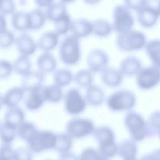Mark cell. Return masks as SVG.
I'll list each match as a JSON object with an SVG mask.
<instances>
[{"label": "cell", "instance_id": "obj_1", "mask_svg": "<svg viewBox=\"0 0 160 160\" xmlns=\"http://www.w3.org/2000/svg\"><path fill=\"white\" fill-rule=\"evenodd\" d=\"M136 98L134 93L127 89H120L110 94L106 99L108 108L113 112L129 111L135 106Z\"/></svg>", "mask_w": 160, "mask_h": 160}, {"label": "cell", "instance_id": "obj_2", "mask_svg": "<svg viewBox=\"0 0 160 160\" xmlns=\"http://www.w3.org/2000/svg\"><path fill=\"white\" fill-rule=\"evenodd\" d=\"M123 122L133 141H140L148 137L147 121L139 114L134 111H128L124 117Z\"/></svg>", "mask_w": 160, "mask_h": 160}, {"label": "cell", "instance_id": "obj_3", "mask_svg": "<svg viewBox=\"0 0 160 160\" xmlns=\"http://www.w3.org/2000/svg\"><path fill=\"white\" fill-rule=\"evenodd\" d=\"M146 42V38L143 33L131 29L118 33L116 39L118 47L126 51L140 49L145 45Z\"/></svg>", "mask_w": 160, "mask_h": 160}, {"label": "cell", "instance_id": "obj_4", "mask_svg": "<svg viewBox=\"0 0 160 160\" xmlns=\"http://www.w3.org/2000/svg\"><path fill=\"white\" fill-rule=\"evenodd\" d=\"M59 53L60 59L64 63L76 64L81 56L79 38L73 34L66 36L60 44Z\"/></svg>", "mask_w": 160, "mask_h": 160}, {"label": "cell", "instance_id": "obj_5", "mask_svg": "<svg viewBox=\"0 0 160 160\" xmlns=\"http://www.w3.org/2000/svg\"><path fill=\"white\" fill-rule=\"evenodd\" d=\"M95 128L93 121L86 118L75 117L70 119L66 126L67 133L72 138H81L93 133Z\"/></svg>", "mask_w": 160, "mask_h": 160}, {"label": "cell", "instance_id": "obj_6", "mask_svg": "<svg viewBox=\"0 0 160 160\" xmlns=\"http://www.w3.org/2000/svg\"><path fill=\"white\" fill-rule=\"evenodd\" d=\"M137 11L140 24L146 27H151L160 16V0H143Z\"/></svg>", "mask_w": 160, "mask_h": 160}, {"label": "cell", "instance_id": "obj_7", "mask_svg": "<svg viewBox=\"0 0 160 160\" xmlns=\"http://www.w3.org/2000/svg\"><path fill=\"white\" fill-rule=\"evenodd\" d=\"M87 103L80 91L73 88L68 90L64 98V106L66 112L69 115L77 116L84 112Z\"/></svg>", "mask_w": 160, "mask_h": 160}, {"label": "cell", "instance_id": "obj_8", "mask_svg": "<svg viewBox=\"0 0 160 160\" xmlns=\"http://www.w3.org/2000/svg\"><path fill=\"white\" fill-rule=\"evenodd\" d=\"M56 134L49 130H38L27 141L30 149L39 152L54 148Z\"/></svg>", "mask_w": 160, "mask_h": 160}, {"label": "cell", "instance_id": "obj_9", "mask_svg": "<svg viewBox=\"0 0 160 160\" xmlns=\"http://www.w3.org/2000/svg\"><path fill=\"white\" fill-rule=\"evenodd\" d=\"M160 82V69L152 65L141 69L137 74L136 82L140 89L147 90Z\"/></svg>", "mask_w": 160, "mask_h": 160}, {"label": "cell", "instance_id": "obj_10", "mask_svg": "<svg viewBox=\"0 0 160 160\" xmlns=\"http://www.w3.org/2000/svg\"><path fill=\"white\" fill-rule=\"evenodd\" d=\"M112 28L118 33L131 29L134 19L129 9L125 5L118 4L113 12Z\"/></svg>", "mask_w": 160, "mask_h": 160}, {"label": "cell", "instance_id": "obj_11", "mask_svg": "<svg viewBox=\"0 0 160 160\" xmlns=\"http://www.w3.org/2000/svg\"><path fill=\"white\" fill-rule=\"evenodd\" d=\"M87 62L88 69L92 72H101L108 67L109 57L103 50L96 48L89 52Z\"/></svg>", "mask_w": 160, "mask_h": 160}, {"label": "cell", "instance_id": "obj_12", "mask_svg": "<svg viewBox=\"0 0 160 160\" xmlns=\"http://www.w3.org/2000/svg\"><path fill=\"white\" fill-rule=\"evenodd\" d=\"M22 76L21 87L25 92H29L42 86L44 75L39 71H30Z\"/></svg>", "mask_w": 160, "mask_h": 160}, {"label": "cell", "instance_id": "obj_13", "mask_svg": "<svg viewBox=\"0 0 160 160\" xmlns=\"http://www.w3.org/2000/svg\"><path fill=\"white\" fill-rule=\"evenodd\" d=\"M102 83L110 88H116L122 84L123 76L119 69L108 67L100 72Z\"/></svg>", "mask_w": 160, "mask_h": 160}, {"label": "cell", "instance_id": "obj_14", "mask_svg": "<svg viewBox=\"0 0 160 160\" xmlns=\"http://www.w3.org/2000/svg\"><path fill=\"white\" fill-rule=\"evenodd\" d=\"M84 96L87 104L94 107L100 106L105 99L103 89L98 85L93 84L86 88Z\"/></svg>", "mask_w": 160, "mask_h": 160}, {"label": "cell", "instance_id": "obj_15", "mask_svg": "<svg viewBox=\"0 0 160 160\" xmlns=\"http://www.w3.org/2000/svg\"><path fill=\"white\" fill-rule=\"evenodd\" d=\"M25 92L21 87H12L1 97V103L8 108L18 106L23 99Z\"/></svg>", "mask_w": 160, "mask_h": 160}, {"label": "cell", "instance_id": "obj_16", "mask_svg": "<svg viewBox=\"0 0 160 160\" xmlns=\"http://www.w3.org/2000/svg\"><path fill=\"white\" fill-rule=\"evenodd\" d=\"M14 41L18 51L22 55L27 56L32 54L37 48L33 38L27 33H23L18 35Z\"/></svg>", "mask_w": 160, "mask_h": 160}, {"label": "cell", "instance_id": "obj_17", "mask_svg": "<svg viewBox=\"0 0 160 160\" xmlns=\"http://www.w3.org/2000/svg\"><path fill=\"white\" fill-rule=\"evenodd\" d=\"M141 67V63L139 58L135 56L130 55L122 60L119 69L123 76H131L137 74Z\"/></svg>", "mask_w": 160, "mask_h": 160}, {"label": "cell", "instance_id": "obj_18", "mask_svg": "<svg viewBox=\"0 0 160 160\" xmlns=\"http://www.w3.org/2000/svg\"><path fill=\"white\" fill-rule=\"evenodd\" d=\"M36 63L38 71L44 74L53 72L57 66L56 60L54 56L47 51L42 52L38 57Z\"/></svg>", "mask_w": 160, "mask_h": 160}, {"label": "cell", "instance_id": "obj_19", "mask_svg": "<svg viewBox=\"0 0 160 160\" xmlns=\"http://www.w3.org/2000/svg\"><path fill=\"white\" fill-rule=\"evenodd\" d=\"M71 29L72 34L79 38L85 37L92 32V22L84 18L72 21Z\"/></svg>", "mask_w": 160, "mask_h": 160}, {"label": "cell", "instance_id": "obj_20", "mask_svg": "<svg viewBox=\"0 0 160 160\" xmlns=\"http://www.w3.org/2000/svg\"><path fill=\"white\" fill-rule=\"evenodd\" d=\"M68 13L63 2L53 1L47 6L45 14L46 18L54 22L60 20Z\"/></svg>", "mask_w": 160, "mask_h": 160}, {"label": "cell", "instance_id": "obj_21", "mask_svg": "<svg viewBox=\"0 0 160 160\" xmlns=\"http://www.w3.org/2000/svg\"><path fill=\"white\" fill-rule=\"evenodd\" d=\"M42 86L28 92L25 101V105L28 109L32 111L37 110L46 101L42 92Z\"/></svg>", "mask_w": 160, "mask_h": 160}, {"label": "cell", "instance_id": "obj_22", "mask_svg": "<svg viewBox=\"0 0 160 160\" xmlns=\"http://www.w3.org/2000/svg\"><path fill=\"white\" fill-rule=\"evenodd\" d=\"M93 133L95 138L99 143V146L115 142L114 131L107 126L102 125L95 128Z\"/></svg>", "mask_w": 160, "mask_h": 160}, {"label": "cell", "instance_id": "obj_23", "mask_svg": "<svg viewBox=\"0 0 160 160\" xmlns=\"http://www.w3.org/2000/svg\"><path fill=\"white\" fill-rule=\"evenodd\" d=\"M58 35L55 31H48L43 33L38 41V47L47 51L53 48L57 45Z\"/></svg>", "mask_w": 160, "mask_h": 160}, {"label": "cell", "instance_id": "obj_24", "mask_svg": "<svg viewBox=\"0 0 160 160\" xmlns=\"http://www.w3.org/2000/svg\"><path fill=\"white\" fill-rule=\"evenodd\" d=\"M25 115L22 108L17 106L8 108L4 116V121L17 128L24 121Z\"/></svg>", "mask_w": 160, "mask_h": 160}, {"label": "cell", "instance_id": "obj_25", "mask_svg": "<svg viewBox=\"0 0 160 160\" xmlns=\"http://www.w3.org/2000/svg\"><path fill=\"white\" fill-rule=\"evenodd\" d=\"M42 92L46 101L56 103L60 102L63 97L62 88L55 84L42 86Z\"/></svg>", "mask_w": 160, "mask_h": 160}, {"label": "cell", "instance_id": "obj_26", "mask_svg": "<svg viewBox=\"0 0 160 160\" xmlns=\"http://www.w3.org/2000/svg\"><path fill=\"white\" fill-rule=\"evenodd\" d=\"M146 49L153 65L160 69V40H150L146 45Z\"/></svg>", "mask_w": 160, "mask_h": 160}, {"label": "cell", "instance_id": "obj_27", "mask_svg": "<svg viewBox=\"0 0 160 160\" xmlns=\"http://www.w3.org/2000/svg\"><path fill=\"white\" fill-rule=\"evenodd\" d=\"M11 22L16 29L24 31L30 29V23L27 12L22 11H16L12 14Z\"/></svg>", "mask_w": 160, "mask_h": 160}, {"label": "cell", "instance_id": "obj_28", "mask_svg": "<svg viewBox=\"0 0 160 160\" xmlns=\"http://www.w3.org/2000/svg\"><path fill=\"white\" fill-rule=\"evenodd\" d=\"M137 151L136 145L132 140H124L118 146V153L123 159L135 158Z\"/></svg>", "mask_w": 160, "mask_h": 160}, {"label": "cell", "instance_id": "obj_29", "mask_svg": "<svg viewBox=\"0 0 160 160\" xmlns=\"http://www.w3.org/2000/svg\"><path fill=\"white\" fill-rule=\"evenodd\" d=\"M74 76L69 70L62 68L56 70L53 75L54 84L62 88L70 84L73 80Z\"/></svg>", "mask_w": 160, "mask_h": 160}, {"label": "cell", "instance_id": "obj_30", "mask_svg": "<svg viewBox=\"0 0 160 160\" xmlns=\"http://www.w3.org/2000/svg\"><path fill=\"white\" fill-rule=\"evenodd\" d=\"M73 80L79 87L86 88L93 84V72L88 69L80 70L74 75Z\"/></svg>", "mask_w": 160, "mask_h": 160}, {"label": "cell", "instance_id": "obj_31", "mask_svg": "<svg viewBox=\"0 0 160 160\" xmlns=\"http://www.w3.org/2000/svg\"><path fill=\"white\" fill-rule=\"evenodd\" d=\"M27 12L29 22L30 29H38L43 25L46 17L42 10L37 8Z\"/></svg>", "mask_w": 160, "mask_h": 160}, {"label": "cell", "instance_id": "obj_32", "mask_svg": "<svg viewBox=\"0 0 160 160\" xmlns=\"http://www.w3.org/2000/svg\"><path fill=\"white\" fill-rule=\"evenodd\" d=\"M92 32L100 37H104L109 35L113 28L111 24L103 19H97L92 22Z\"/></svg>", "mask_w": 160, "mask_h": 160}, {"label": "cell", "instance_id": "obj_33", "mask_svg": "<svg viewBox=\"0 0 160 160\" xmlns=\"http://www.w3.org/2000/svg\"><path fill=\"white\" fill-rule=\"evenodd\" d=\"M12 65L14 70L22 76L31 71V64L27 55H20L14 60Z\"/></svg>", "mask_w": 160, "mask_h": 160}, {"label": "cell", "instance_id": "obj_34", "mask_svg": "<svg viewBox=\"0 0 160 160\" xmlns=\"http://www.w3.org/2000/svg\"><path fill=\"white\" fill-rule=\"evenodd\" d=\"M72 138L67 133L56 135V142L54 148L62 153L68 152L72 143Z\"/></svg>", "mask_w": 160, "mask_h": 160}, {"label": "cell", "instance_id": "obj_35", "mask_svg": "<svg viewBox=\"0 0 160 160\" xmlns=\"http://www.w3.org/2000/svg\"><path fill=\"white\" fill-rule=\"evenodd\" d=\"M17 133V128L4 121L1 124V138L5 144H9L14 140Z\"/></svg>", "mask_w": 160, "mask_h": 160}, {"label": "cell", "instance_id": "obj_36", "mask_svg": "<svg viewBox=\"0 0 160 160\" xmlns=\"http://www.w3.org/2000/svg\"><path fill=\"white\" fill-rule=\"evenodd\" d=\"M38 130L34 124L24 121L18 128L17 133L20 138L27 141Z\"/></svg>", "mask_w": 160, "mask_h": 160}, {"label": "cell", "instance_id": "obj_37", "mask_svg": "<svg viewBox=\"0 0 160 160\" xmlns=\"http://www.w3.org/2000/svg\"><path fill=\"white\" fill-rule=\"evenodd\" d=\"M148 128V137L155 135L160 130V111L152 112L147 121Z\"/></svg>", "mask_w": 160, "mask_h": 160}, {"label": "cell", "instance_id": "obj_38", "mask_svg": "<svg viewBox=\"0 0 160 160\" xmlns=\"http://www.w3.org/2000/svg\"><path fill=\"white\" fill-rule=\"evenodd\" d=\"M55 31L58 34H64L71 29L72 21L68 13L60 20L54 22Z\"/></svg>", "mask_w": 160, "mask_h": 160}, {"label": "cell", "instance_id": "obj_39", "mask_svg": "<svg viewBox=\"0 0 160 160\" xmlns=\"http://www.w3.org/2000/svg\"><path fill=\"white\" fill-rule=\"evenodd\" d=\"M79 160H108L103 156L98 150L92 148H87L81 153Z\"/></svg>", "mask_w": 160, "mask_h": 160}, {"label": "cell", "instance_id": "obj_40", "mask_svg": "<svg viewBox=\"0 0 160 160\" xmlns=\"http://www.w3.org/2000/svg\"><path fill=\"white\" fill-rule=\"evenodd\" d=\"M98 150L103 156L108 159L118 153V146L114 142L106 145H100Z\"/></svg>", "mask_w": 160, "mask_h": 160}, {"label": "cell", "instance_id": "obj_41", "mask_svg": "<svg viewBox=\"0 0 160 160\" xmlns=\"http://www.w3.org/2000/svg\"><path fill=\"white\" fill-rule=\"evenodd\" d=\"M0 45L2 48H6L10 45L15 41L14 34L7 28L0 30Z\"/></svg>", "mask_w": 160, "mask_h": 160}, {"label": "cell", "instance_id": "obj_42", "mask_svg": "<svg viewBox=\"0 0 160 160\" xmlns=\"http://www.w3.org/2000/svg\"><path fill=\"white\" fill-rule=\"evenodd\" d=\"M30 150L25 148H20L14 151L13 160H32Z\"/></svg>", "mask_w": 160, "mask_h": 160}, {"label": "cell", "instance_id": "obj_43", "mask_svg": "<svg viewBox=\"0 0 160 160\" xmlns=\"http://www.w3.org/2000/svg\"><path fill=\"white\" fill-rule=\"evenodd\" d=\"M12 65L8 61L1 60L0 61V78L3 79L7 78L11 73Z\"/></svg>", "mask_w": 160, "mask_h": 160}, {"label": "cell", "instance_id": "obj_44", "mask_svg": "<svg viewBox=\"0 0 160 160\" xmlns=\"http://www.w3.org/2000/svg\"><path fill=\"white\" fill-rule=\"evenodd\" d=\"M14 151L9 144H5L1 146L0 160H13Z\"/></svg>", "mask_w": 160, "mask_h": 160}, {"label": "cell", "instance_id": "obj_45", "mask_svg": "<svg viewBox=\"0 0 160 160\" xmlns=\"http://www.w3.org/2000/svg\"><path fill=\"white\" fill-rule=\"evenodd\" d=\"M15 8V3L12 0H1L0 1V11L3 14L12 12Z\"/></svg>", "mask_w": 160, "mask_h": 160}, {"label": "cell", "instance_id": "obj_46", "mask_svg": "<svg viewBox=\"0 0 160 160\" xmlns=\"http://www.w3.org/2000/svg\"><path fill=\"white\" fill-rule=\"evenodd\" d=\"M140 160H160V149L144 155Z\"/></svg>", "mask_w": 160, "mask_h": 160}, {"label": "cell", "instance_id": "obj_47", "mask_svg": "<svg viewBox=\"0 0 160 160\" xmlns=\"http://www.w3.org/2000/svg\"><path fill=\"white\" fill-rule=\"evenodd\" d=\"M143 0H125V5L129 9L138 11L142 5Z\"/></svg>", "mask_w": 160, "mask_h": 160}, {"label": "cell", "instance_id": "obj_48", "mask_svg": "<svg viewBox=\"0 0 160 160\" xmlns=\"http://www.w3.org/2000/svg\"><path fill=\"white\" fill-rule=\"evenodd\" d=\"M58 160H79V158L74 153L68 151L62 153Z\"/></svg>", "mask_w": 160, "mask_h": 160}, {"label": "cell", "instance_id": "obj_49", "mask_svg": "<svg viewBox=\"0 0 160 160\" xmlns=\"http://www.w3.org/2000/svg\"><path fill=\"white\" fill-rule=\"evenodd\" d=\"M53 1L52 0H35L36 3L40 7L48 6Z\"/></svg>", "mask_w": 160, "mask_h": 160}, {"label": "cell", "instance_id": "obj_50", "mask_svg": "<svg viewBox=\"0 0 160 160\" xmlns=\"http://www.w3.org/2000/svg\"><path fill=\"white\" fill-rule=\"evenodd\" d=\"M0 30H2L6 28V22L5 17L2 14H0Z\"/></svg>", "mask_w": 160, "mask_h": 160}, {"label": "cell", "instance_id": "obj_51", "mask_svg": "<svg viewBox=\"0 0 160 160\" xmlns=\"http://www.w3.org/2000/svg\"><path fill=\"white\" fill-rule=\"evenodd\" d=\"M123 160H137L135 158H128L125 159H124Z\"/></svg>", "mask_w": 160, "mask_h": 160}, {"label": "cell", "instance_id": "obj_52", "mask_svg": "<svg viewBox=\"0 0 160 160\" xmlns=\"http://www.w3.org/2000/svg\"><path fill=\"white\" fill-rule=\"evenodd\" d=\"M158 133H159V137L160 138V130H159V131L158 132Z\"/></svg>", "mask_w": 160, "mask_h": 160}, {"label": "cell", "instance_id": "obj_53", "mask_svg": "<svg viewBox=\"0 0 160 160\" xmlns=\"http://www.w3.org/2000/svg\"><path fill=\"white\" fill-rule=\"evenodd\" d=\"M51 160L50 159H47V160Z\"/></svg>", "mask_w": 160, "mask_h": 160}]
</instances>
